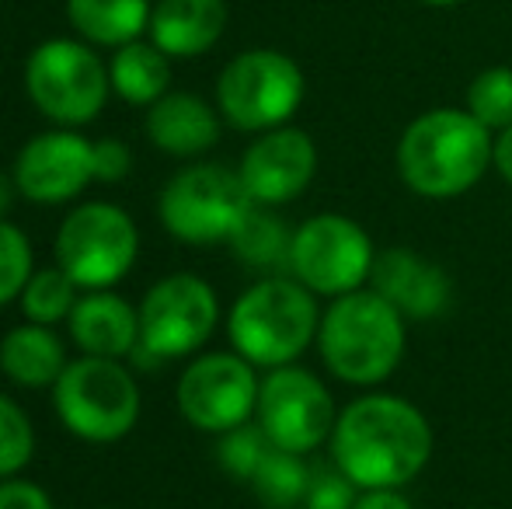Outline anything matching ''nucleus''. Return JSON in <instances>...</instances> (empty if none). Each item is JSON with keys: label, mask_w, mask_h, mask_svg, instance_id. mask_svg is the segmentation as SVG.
Instances as JSON below:
<instances>
[{"label": "nucleus", "mask_w": 512, "mask_h": 509, "mask_svg": "<svg viewBox=\"0 0 512 509\" xmlns=\"http://www.w3.org/2000/svg\"><path fill=\"white\" fill-rule=\"evenodd\" d=\"M77 290H81V286H77L60 265H53V269H35L28 286L21 290V311H25V318L35 321V325L53 328V325H60V321H67L70 311L77 307V300H81Z\"/></svg>", "instance_id": "25"}, {"label": "nucleus", "mask_w": 512, "mask_h": 509, "mask_svg": "<svg viewBox=\"0 0 512 509\" xmlns=\"http://www.w3.org/2000/svg\"><path fill=\"white\" fill-rule=\"evenodd\" d=\"M220 112L192 91H168L147 112V136L171 157H203L220 140Z\"/></svg>", "instance_id": "18"}, {"label": "nucleus", "mask_w": 512, "mask_h": 509, "mask_svg": "<svg viewBox=\"0 0 512 509\" xmlns=\"http://www.w3.org/2000/svg\"><path fill=\"white\" fill-rule=\"evenodd\" d=\"M377 248L366 227L342 213H314L293 227L290 276L317 297H345L370 286Z\"/></svg>", "instance_id": "8"}, {"label": "nucleus", "mask_w": 512, "mask_h": 509, "mask_svg": "<svg viewBox=\"0 0 512 509\" xmlns=\"http://www.w3.org/2000/svg\"><path fill=\"white\" fill-rule=\"evenodd\" d=\"M241 353H203L182 370L175 384V405L182 419L199 433H227L241 422L255 419L258 384L255 374Z\"/></svg>", "instance_id": "13"}, {"label": "nucleus", "mask_w": 512, "mask_h": 509, "mask_svg": "<svg viewBox=\"0 0 512 509\" xmlns=\"http://www.w3.org/2000/svg\"><path fill=\"white\" fill-rule=\"evenodd\" d=\"M227 28V0H161L150 11V42L168 56H203Z\"/></svg>", "instance_id": "19"}, {"label": "nucleus", "mask_w": 512, "mask_h": 509, "mask_svg": "<svg viewBox=\"0 0 512 509\" xmlns=\"http://www.w3.org/2000/svg\"><path fill=\"white\" fill-rule=\"evenodd\" d=\"M25 88L32 105L53 123L77 129L105 109L108 91V67L98 60L95 49L74 39H49L28 56Z\"/></svg>", "instance_id": "9"}, {"label": "nucleus", "mask_w": 512, "mask_h": 509, "mask_svg": "<svg viewBox=\"0 0 512 509\" xmlns=\"http://www.w3.org/2000/svg\"><path fill=\"white\" fill-rule=\"evenodd\" d=\"M492 168L499 171V178L512 189V126L495 133V150H492Z\"/></svg>", "instance_id": "34"}, {"label": "nucleus", "mask_w": 512, "mask_h": 509, "mask_svg": "<svg viewBox=\"0 0 512 509\" xmlns=\"http://www.w3.org/2000/svg\"><path fill=\"white\" fill-rule=\"evenodd\" d=\"M150 0H67V18L95 46H126L150 28Z\"/></svg>", "instance_id": "21"}, {"label": "nucleus", "mask_w": 512, "mask_h": 509, "mask_svg": "<svg viewBox=\"0 0 512 509\" xmlns=\"http://www.w3.org/2000/svg\"><path fill=\"white\" fill-rule=\"evenodd\" d=\"M307 81L293 56L279 49H248L216 77V109L241 133L286 126L304 105Z\"/></svg>", "instance_id": "7"}, {"label": "nucleus", "mask_w": 512, "mask_h": 509, "mask_svg": "<svg viewBox=\"0 0 512 509\" xmlns=\"http://www.w3.org/2000/svg\"><path fill=\"white\" fill-rule=\"evenodd\" d=\"M67 328L84 356L126 360L140 346V307L112 290H91L70 311Z\"/></svg>", "instance_id": "17"}, {"label": "nucleus", "mask_w": 512, "mask_h": 509, "mask_svg": "<svg viewBox=\"0 0 512 509\" xmlns=\"http://www.w3.org/2000/svg\"><path fill=\"white\" fill-rule=\"evenodd\" d=\"M171 56L161 53L154 42H126L115 49L112 63H108V81L112 91L129 105H154L157 98L168 95L171 84Z\"/></svg>", "instance_id": "22"}, {"label": "nucleus", "mask_w": 512, "mask_h": 509, "mask_svg": "<svg viewBox=\"0 0 512 509\" xmlns=\"http://www.w3.org/2000/svg\"><path fill=\"white\" fill-rule=\"evenodd\" d=\"M290 245L293 231L272 213V206H255L230 238V248L248 269L276 272L290 269Z\"/></svg>", "instance_id": "23"}, {"label": "nucleus", "mask_w": 512, "mask_h": 509, "mask_svg": "<svg viewBox=\"0 0 512 509\" xmlns=\"http://www.w3.org/2000/svg\"><path fill=\"white\" fill-rule=\"evenodd\" d=\"M11 178L28 203H70L95 182V140L67 126L32 136L14 157Z\"/></svg>", "instance_id": "14"}, {"label": "nucleus", "mask_w": 512, "mask_h": 509, "mask_svg": "<svg viewBox=\"0 0 512 509\" xmlns=\"http://www.w3.org/2000/svg\"><path fill=\"white\" fill-rule=\"evenodd\" d=\"M14 192H18V185H14V178L0 175V220H4V213H7V210H11Z\"/></svg>", "instance_id": "35"}, {"label": "nucleus", "mask_w": 512, "mask_h": 509, "mask_svg": "<svg viewBox=\"0 0 512 509\" xmlns=\"http://www.w3.org/2000/svg\"><path fill=\"white\" fill-rule=\"evenodd\" d=\"M495 133L467 109L439 105L415 116L398 136L394 164L422 199H457L492 171Z\"/></svg>", "instance_id": "2"}, {"label": "nucleus", "mask_w": 512, "mask_h": 509, "mask_svg": "<svg viewBox=\"0 0 512 509\" xmlns=\"http://www.w3.org/2000/svg\"><path fill=\"white\" fill-rule=\"evenodd\" d=\"M464 109L478 119L481 126H488L492 133L512 126V67L499 63V67H488L481 74L471 77L467 84Z\"/></svg>", "instance_id": "26"}, {"label": "nucleus", "mask_w": 512, "mask_h": 509, "mask_svg": "<svg viewBox=\"0 0 512 509\" xmlns=\"http://www.w3.org/2000/svg\"><path fill=\"white\" fill-rule=\"evenodd\" d=\"M370 286L394 304L405 321H436L453 304V279L439 262L415 248H384L377 252Z\"/></svg>", "instance_id": "16"}, {"label": "nucleus", "mask_w": 512, "mask_h": 509, "mask_svg": "<svg viewBox=\"0 0 512 509\" xmlns=\"http://www.w3.org/2000/svg\"><path fill=\"white\" fill-rule=\"evenodd\" d=\"M140 255V231L122 206L84 203L56 231V265L81 290L115 286Z\"/></svg>", "instance_id": "10"}, {"label": "nucleus", "mask_w": 512, "mask_h": 509, "mask_svg": "<svg viewBox=\"0 0 512 509\" xmlns=\"http://www.w3.org/2000/svg\"><path fill=\"white\" fill-rule=\"evenodd\" d=\"M356 509H415V503L405 496V489H370L359 492Z\"/></svg>", "instance_id": "33"}, {"label": "nucleus", "mask_w": 512, "mask_h": 509, "mask_svg": "<svg viewBox=\"0 0 512 509\" xmlns=\"http://www.w3.org/2000/svg\"><path fill=\"white\" fill-rule=\"evenodd\" d=\"M310 475L314 468L304 461V454L272 447L251 475V492L265 509H300L310 489Z\"/></svg>", "instance_id": "24"}, {"label": "nucleus", "mask_w": 512, "mask_h": 509, "mask_svg": "<svg viewBox=\"0 0 512 509\" xmlns=\"http://www.w3.org/2000/svg\"><path fill=\"white\" fill-rule=\"evenodd\" d=\"M0 509H53V499L25 478H0Z\"/></svg>", "instance_id": "32"}, {"label": "nucleus", "mask_w": 512, "mask_h": 509, "mask_svg": "<svg viewBox=\"0 0 512 509\" xmlns=\"http://www.w3.org/2000/svg\"><path fill=\"white\" fill-rule=\"evenodd\" d=\"M220 325V297L196 272L157 279L140 300V346L157 360H182L213 339Z\"/></svg>", "instance_id": "12"}, {"label": "nucleus", "mask_w": 512, "mask_h": 509, "mask_svg": "<svg viewBox=\"0 0 512 509\" xmlns=\"http://www.w3.org/2000/svg\"><path fill=\"white\" fill-rule=\"evenodd\" d=\"M133 171V150L126 147L115 136H105V140H95V182H122V178Z\"/></svg>", "instance_id": "31"}, {"label": "nucleus", "mask_w": 512, "mask_h": 509, "mask_svg": "<svg viewBox=\"0 0 512 509\" xmlns=\"http://www.w3.org/2000/svg\"><path fill=\"white\" fill-rule=\"evenodd\" d=\"M67 363L63 339L49 325L25 321L0 339V374L18 387H32V391L53 387Z\"/></svg>", "instance_id": "20"}, {"label": "nucleus", "mask_w": 512, "mask_h": 509, "mask_svg": "<svg viewBox=\"0 0 512 509\" xmlns=\"http://www.w3.org/2000/svg\"><path fill=\"white\" fill-rule=\"evenodd\" d=\"M321 307L300 279L272 276L251 283L227 314V339L251 367H290L317 342Z\"/></svg>", "instance_id": "4"}, {"label": "nucleus", "mask_w": 512, "mask_h": 509, "mask_svg": "<svg viewBox=\"0 0 512 509\" xmlns=\"http://www.w3.org/2000/svg\"><path fill=\"white\" fill-rule=\"evenodd\" d=\"M314 346L335 381L373 391L398 374L408 349V321L373 286H363L321 311Z\"/></svg>", "instance_id": "3"}, {"label": "nucleus", "mask_w": 512, "mask_h": 509, "mask_svg": "<svg viewBox=\"0 0 512 509\" xmlns=\"http://www.w3.org/2000/svg\"><path fill=\"white\" fill-rule=\"evenodd\" d=\"M269 450H272L269 436L251 419V422H241V426L227 429V433H220V440H216V461H220V468L227 471V475L241 478V482H251V475L258 471V464L265 461Z\"/></svg>", "instance_id": "27"}, {"label": "nucleus", "mask_w": 512, "mask_h": 509, "mask_svg": "<svg viewBox=\"0 0 512 509\" xmlns=\"http://www.w3.org/2000/svg\"><path fill=\"white\" fill-rule=\"evenodd\" d=\"M32 262L35 255L25 231L0 220V307L11 304V300H21V290H25L35 272Z\"/></svg>", "instance_id": "29"}, {"label": "nucleus", "mask_w": 512, "mask_h": 509, "mask_svg": "<svg viewBox=\"0 0 512 509\" xmlns=\"http://www.w3.org/2000/svg\"><path fill=\"white\" fill-rule=\"evenodd\" d=\"M248 196L258 206H286L310 189L317 175V143L300 126H276L255 136L237 164Z\"/></svg>", "instance_id": "15"}, {"label": "nucleus", "mask_w": 512, "mask_h": 509, "mask_svg": "<svg viewBox=\"0 0 512 509\" xmlns=\"http://www.w3.org/2000/svg\"><path fill=\"white\" fill-rule=\"evenodd\" d=\"M53 405L77 440L115 443L140 422V384L122 360L81 353V360H70L53 384Z\"/></svg>", "instance_id": "6"}, {"label": "nucleus", "mask_w": 512, "mask_h": 509, "mask_svg": "<svg viewBox=\"0 0 512 509\" xmlns=\"http://www.w3.org/2000/svg\"><path fill=\"white\" fill-rule=\"evenodd\" d=\"M359 489L335 468V464H314L310 489L300 509H356Z\"/></svg>", "instance_id": "30"}, {"label": "nucleus", "mask_w": 512, "mask_h": 509, "mask_svg": "<svg viewBox=\"0 0 512 509\" xmlns=\"http://www.w3.org/2000/svg\"><path fill=\"white\" fill-rule=\"evenodd\" d=\"M432 422L405 394L370 391L338 408L331 429V464L356 485L370 489H405L432 461Z\"/></svg>", "instance_id": "1"}, {"label": "nucleus", "mask_w": 512, "mask_h": 509, "mask_svg": "<svg viewBox=\"0 0 512 509\" xmlns=\"http://www.w3.org/2000/svg\"><path fill=\"white\" fill-rule=\"evenodd\" d=\"M418 4H425V7H457V4H464V0H418Z\"/></svg>", "instance_id": "36"}, {"label": "nucleus", "mask_w": 512, "mask_h": 509, "mask_svg": "<svg viewBox=\"0 0 512 509\" xmlns=\"http://www.w3.org/2000/svg\"><path fill=\"white\" fill-rule=\"evenodd\" d=\"M35 454V429L25 408L0 394V478H18Z\"/></svg>", "instance_id": "28"}, {"label": "nucleus", "mask_w": 512, "mask_h": 509, "mask_svg": "<svg viewBox=\"0 0 512 509\" xmlns=\"http://www.w3.org/2000/svg\"><path fill=\"white\" fill-rule=\"evenodd\" d=\"M255 199L248 196L241 175L227 164H189L182 168L157 199V217L164 231L182 245H230L237 227L244 224Z\"/></svg>", "instance_id": "5"}, {"label": "nucleus", "mask_w": 512, "mask_h": 509, "mask_svg": "<svg viewBox=\"0 0 512 509\" xmlns=\"http://www.w3.org/2000/svg\"><path fill=\"white\" fill-rule=\"evenodd\" d=\"M338 419V405L328 384L307 367H276L265 370L258 384L255 422L269 436L272 447L290 454H314L331 440Z\"/></svg>", "instance_id": "11"}]
</instances>
